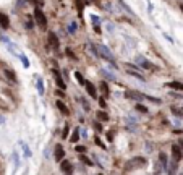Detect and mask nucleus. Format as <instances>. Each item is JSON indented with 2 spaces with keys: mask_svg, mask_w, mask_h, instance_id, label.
I'll return each mask as SVG.
<instances>
[{
  "mask_svg": "<svg viewBox=\"0 0 183 175\" xmlns=\"http://www.w3.org/2000/svg\"><path fill=\"white\" fill-rule=\"evenodd\" d=\"M79 159H81V160H83V162L86 164V165H92V162H91V159H88L86 156H81V157H79Z\"/></svg>",
  "mask_w": 183,
  "mask_h": 175,
  "instance_id": "nucleus-27",
  "label": "nucleus"
},
{
  "mask_svg": "<svg viewBox=\"0 0 183 175\" xmlns=\"http://www.w3.org/2000/svg\"><path fill=\"white\" fill-rule=\"evenodd\" d=\"M21 62H23V67H26V68L29 67V60H28L25 55H21Z\"/></svg>",
  "mask_w": 183,
  "mask_h": 175,
  "instance_id": "nucleus-26",
  "label": "nucleus"
},
{
  "mask_svg": "<svg viewBox=\"0 0 183 175\" xmlns=\"http://www.w3.org/2000/svg\"><path fill=\"white\" fill-rule=\"evenodd\" d=\"M96 130H97V131H102V126H101L99 123H96Z\"/></svg>",
  "mask_w": 183,
  "mask_h": 175,
  "instance_id": "nucleus-35",
  "label": "nucleus"
},
{
  "mask_svg": "<svg viewBox=\"0 0 183 175\" xmlns=\"http://www.w3.org/2000/svg\"><path fill=\"white\" fill-rule=\"evenodd\" d=\"M138 63L141 65V67H144L146 70H154V65H152V63H149L146 59H143V57H138Z\"/></svg>",
  "mask_w": 183,
  "mask_h": 175,
  "instance_id": "nucleus-13",
  "label": "nucleus"
},
{
  "mask_svg": "<svg viewBox=\"0 0 183 175\" xmlns=\"http://www.w3.org/2000/svg\"><path fill=\"white\" fill-rule=\"evenodd\" d=\"M128 73L131 75V76H135V78H138V79H143V81H144L143 75H139V73H136V72H130V70H128Z\"/></svg>",
  "mask_w": 183,
  "mask_h": 175,
  "instance_id": "nucleus-24",
  "label": "nucleus"
},
{
  "mask_svg": "<svg viewBox=\"0 0 183 175\" xmlns=\"http://www.w3.org/2000/svg\"><path fill=\"white\" fill-rule=\"evenodd\" d=\"M28 2L34 3V5H42V0H28Z\"/></svg>",
  "mask_w": 183,
  "mask_h": 175,
  "instance_id": "nucleus-30",
  "label": "nucleus"
},
{
  "mask_svg": "<svg viewBox=\"0 0 183 175\" xmlns=\"http://www.w3.org/2000/svg\"><path fill=\"white\" fill-rule=\"evenodd\" d=\"M97 119H99V120H104V122H107V120H109V115H107V113L105 112H97Z\"/></svg>",
  "mask_w": 183,
  "mask_h": 175,
  "instance_id": "nucleus-20",
  "label": "nucleus"
},
{
  "mask_svg": "<svg viewBox=\"0 0 183 175\" xmlns=\"http://www.w3.org/2000/svg\"><path fill=\"white\" fill-rule=\"evenodd\" d=\"M136 110H138V112H143V113H148V109L144 107V106H141V104H138V106H136Z\"/></svg>",
  "mask_w": 183,
  "mask_h": 175,
  "instance_id": "nucleus-23",
  "label": "nucleus"
},
{
  "mask_svg": "<svg viewBox=\"0 0 183 175\" xmlns=\"http://www.w3.org/2000/svg\"><path fill=\"white\" fill-rule=\"evenodd\" d=\"M125 96L128 97V99H133V101H143V99H146V96H144V94L138 93V91H126Z\"/></svg>",
  "mask_w": 183,
  "mask_h": 175,
  "instance_id": "nucleus-5",
  "label": "nucleus"
},
{
  "mask_svg": "<svg viewBox=\"0 0 183 175\" xmlns=\"http://www.w3.org/2000/svg\"><path fill=\"white\" fill-rule=\"evenodd\" d=\"M75 78H76V81L81 84V86H84V84H86V81H84V78H83V75L79 73V72H76L75 73Z\"/></svg>",
  "mask_w": 183,
  "mask_h": 175,
  "instance_id": "nucleus-17",
  "label": "nucleus"
},
{
  "mask_svg": "<svg viewBox=\"0 0 183 175\" xmlns=\"http://www.w3.org/2000/svg\"><path fill=\"white\" fill-rule=\"evenodd\" d=\"M60 169H62V172L65 175H72L73 173V167L72 164L68 162V160H62V164H60Z\"/></svg>",
  "mask_w": 183,
  "mask_h": 175,
  "instance_id": "nucleus-8",
  "label": "nucleus"
},
{
  "mask_svg": "<svg viewBox=\"0 0 183 175\" xmlns=\"http://www.w3.org/2000/svg\"><path fill=\"white\" fill-rule=\"evenodd\" d=\"M37 91H39V94H44V81H42V78L37 79Z\"/></svg>",
  "mask_w": 183,
  "mask_h": 175,
  "instance_id": "nucleus-19",
  "label": "nucleus"
},
{
  "mask_svg": "<svg viewBox=\"0 0 183 175\" xmlns=\"http://www.w3.org/2000/svg\"><path fill=\"white\" fill-rule=\"evenodd\" d=\"M146 165V159L138 156V157H133L126 162V170H135V169H141Z\"/></svg>",
  "mask_w": 183,
  "mask_h": 175,
  "instance_id": "nucleus-3",
  "label": "nucleus"
},
{
  "mask_svg": "<svg viewBox=\"0 0 183 175\" xmlns=\"http://www.w3.org/2000/svg\"><path fill=\"white\" fill-rule=\"evenodd\" d=\"M0 26H2L3 29H8V28H10V18H8L5 13H0Z\"/></svg>",
  "mask_w": 183,
  "mask_h": 175,
  "instance_id": "nucleus-11",
  "label": "nucleus"
},
{
  "mask_svg": "<svg viewBox=\"0 0 183 175\" xmlns=\"http://www.w3.org/2000/svg\"><path fill=\"white\" fill-rule=\"evenodd\" d=\"M67 54H68L70 57H72V59H75V54H73V52H72V50H70V49L67 50Z\"/></svg>",
  "mask_w": 183,
  "mask_h": 175,
  "instance_id": "nucleus-33",
  "label": "nucleus"
},
{
  "mask_svg": "<svg viewBox=\"0 0 183 175\" xmlns=\"http://www.w3.org/2000/svg\"><path fill=\"white\" fill-rule=\"evenodd\" d=\"M68 133H70V128H68V126H65V128H63V133H62V136H63V138H67V136H68Z\"/></svg>",
  "mask_w": 183,
  "mask_h": 175,
  "instance_id": "nucleus-28",
  "label": "nucleus"
},
{
  "mask_svg": "<svg viewBox=\"0 0 183 175\" xmlns=\"http://www.w3.org/2000/svg\"><path fill=\"white\" fill-rule=\"evenodd\" d=\"M172 112L175 113L177 117H183V109H180V107H177V106H172Z\"/></svg>",
  "mask_w": 183,
  "mask_h": 175,
  "instance_id": "nucleus-18",
  "label": "nucleus"
},
{
  "mask_svg": "<svg viewBox=\"0 0 183 175\" xmlns=\"http://www.w3.org/2000/svg\"><path fill=\"white\" fill-rule=\"evenodd\" d=\"M104 75H105V76H107V78H109V79H117V78L114 76V75H110L109 72H104Z\"/></svg>",
  "mask_w": 183,
  "mask_h": 175,
  "instance_id": "nucleus-31",
  "label": "nucleus"
},
{
  "mask_svg": "<svg viewBox=\"0 0 183 175\" xmlns=\"http://www.w3.org/2000/svg\"><path fill=\"white\" fill-rule=\"evenodd\" d=\"M97 55H101L104 60H107L109 63H112L115 67V57H114V54H112L105 45H99V47H97Z\"/></svg>",
  "mask_w": 183,
  "mask_h": 175,
  "instance_id": "nucleus-2",
  "label": "nucleus"
},
{
  "mask_svg": "<svg viewBox=\"0 0 183 175\" xmlns=\"http://www.w3.org/2000/svg\"><path fill=\"white\" fill-rule=\"evenodd\" d=\"M78 140H79V131H78V128L73 131V135L70 136V141H72V143H78Z\"/></svg>",
  "mask_w": 183,
  "mask_h": 175,
  "instance_id": "nucleus-16",
  "label": "nucleus"
},
{
  "mask_svg": "<svg viewBox=\"0 0 183 175\" xmlns=\"http://www.w3.org/2000/svg\"><path fill=\"white\" fill-rule=\"evenodd\" d=\"M21 146H23V151H25V156H26V157H31V149L28 148L25 143H21Z\"/></svg>",
  "mask_w": 183,
  "mask_h": 175,
  "instance_id": "nucleus-22",
  "label": "nucleus"
},
{
  "mask_svg": "<svg viewBox=\"0 0 183 175\" xmlns=\"http://www.w3.org/2000/svg\"><path fill=\"white\" fill-rule=\"evenodd\" d=\"M49 44H50V47H52L54 50H58L60 49V41H58L57 34L50 32V34H49Z\"/></svg>",
  "mask_w": 183,
  "mask_h": 175,
  "instance_id": "nucleus-6",
  "label": "nucleus"
},
{
  "mask_svg": "<svg viewBox=\"0 0 183 175\" xmlns=\"http://www.w3.org/2000/svg\"><path fill=\"white\" fill-rule=\"evenodd\" d=\"M101 88H102V93H104V96L107 97V96H109V86H107V83L102 81V83H101Z\"/></svg>",
  "mask_w": 183,
  "mask_h": 175,
  "instance_id": "nucleus-21",
  "label": "nucleus"
},
{
  "mask_svg": "<svg viewBox=\"0 0 183 175\" xmlns=\"http://www.w3.org/2000/svg\"><path fill=\"white\" fill-rule=\"evenodd\" d=\"M34 20H36V23H37V26H39V29H42V31L47 29V18H45L44 12H42L39 7H37L36 10H34Z\"/></svg>",
  "mask_w": 183,
  "mask_h": 175,
  "instance_id": "nucleus-1",
  "label": "nucleus"
},
{
  "mask_svg": "<svg viewBox=\"0 0 183 175\" xmlns=\"http://www.w3.org/2000/svg\"><path fill=\"white\" fill-rule=\"evenodd\" d=\"M5 75L10 79H15V72H12V70H5Z\"/></svg>",
  "mask_w": 183,
  "mask_h": 175,
  "instance_id": "nucleus-25",
  "label": "nucleus"
},
{
  "mask_svg": "<svg viewBox=\"0 0 183 175\" xmlns=\"http://www.w3.org/2000/svg\"><path fill=\"white\" fill-rule=\"evenodd\" d=\"M180 148H181V151H183V140L180 141Z\"/></svg>",
  "mask_w": 183,
  "mask_h": 175,
  "instance_id": "nucleus-37",
  "label": "nucleus"
},
{
  "mask_svg": "<svg viewBox=\"0 0 183 175\" xmlns=\"http://www.w3.org/2000/svg\"><path fill=\"white\" fill-rule=\"evenodd\" d=\"M52 75H54V79H55V84H57V88L60 89V91H65V81H63V78H62V75L58 73V70H52Z\"/></svg>",
  "mask_w": 183,
  "mask_h": 175,
  "instance_id": "nucleus-4",
  "label": "nucleus"
},
{
  "mask_svg": "<svg viewBox=\"0 0 183 175\" xmlns=\"http://www.w3.org/2000/svg\"><path fill=\"white\" fill-rule=\"evenodd\" d=\"M172 159L177 160V162H180V159H181V148L178 144L172 146Z\"/></svg>",
  "mask_w": 183,
  "mask_h": 175,
  "instance_id": "nucleus-7",
  "label": "nucleus"
},
{
  "mask_svg": "<svg viewBox=\"0 0 183 175\" xmlns=\"http://www.w3.org/2000/svg\"><path fill=\"white\" fill-rule=\"evenodd\" d=\"M57 107H58V110L62 112V113H65V115H70V110H68V107L65 106V104H63L62 101H57Z\"/></svg>",
  "mask_w": 183,
  "mask_h": 175,
  "instance_id": "nucleus-14",
  "label": "nucleus"
},
{
  "mask_svg": "<svg viewBox=\"0 0 183 175\" xmlns=\"http://www.w3.org/2000/svg\"><path fill=\"white\" fill-rule=\"evenodd\" d=\"M84 86H86V91H88V94H89V96H91L92 99L97 97V91H96V86H94V84L86 81V84H84Z\"/></svg>",
  "mask_w": 183,
  "mask_h": 175,
  "instance_id": "nucleus-10",
  "label": "nucleus"
},
{
  "mask_svg": "<svg viewBox=\"0 0 183 175\" xmlns=\"http://www.w3.org/2000/svg\"><path fill=\"white\" fill-rule=\"evenodd\" d=\"M84 151H86L84 146H76V153H84Z\"/></svg>",
  "mask_w": 183,
  "mask_h": 175,
  "instance_id": "nucleus-29",
  "label": "nucleus"
},
{
  "mask_svg": "<svg viewBox=\"0 0 183 175\" xmlns=\"http://www.w3.org/2000/svg\"><path fill=\"white\" fill-rule=\"evenodd\" d=\"M180 10H181V12H183V5H181V7H180Z\"/></svg>",
  "mask_w": 183,
  "mask_h": 175,
  "instance_id": "nucleus-38",
  "label": "nucleus"
},
{
  "mask_svg": "<svg viewBox=\"0 0 183 175\" xmlns=\"http://www.w3.org/2000/svg\"><path fill=\"white\" fill-rule=\"evenodd\" d=\"M167 88H172V89H177V91H183V83H178V81H172L167 84Z\"/></svg>",
  "mask_w": 183,
  "mask_h": 175,
  "instance_id": "nucleus-15",
  "label": "nucleus"
},
{
  "mask_svg": "<svg viewBox=\"0 0 183 175\" xmlns=\"http://www.w3.org/2000/svg\"><path fill=\"white\" fill-rule=\"evenodd\" d=\"M65 157V151L62 148V144H57L55 146V160H58V162H62Z\"/></svg>",
  "mask_w": 183,
  "mask_h": 175,
  "instance_id": "nucleus-9",
  "label": "nucleus"
},
{
  "mask_svg": "<svg viewBox=\"0 0 183 175\" xmlns=\"http://www.w3.org/2000/svg\"><path fill=\"white\" fill-rule=\"evenodd\" d=\"M107 136H109V140L112 141V138H114V133H112V131H109V133H107Z\"/></svg>",
  "mask_w": 183,
  "mask_h": 175,
  "instance_id": "nucleus-34",
  "label": "nucleus"
},
{
  "mask_svg": "<svg viewBox=\"0 0 183 175\" xmlns=\"http://www.w3.org/2000/svg\"><path fill=\"white\" fill-rule=\"evenodd\" d=\"M101 107H105V101H104V97L101 99Z\"/></svg>",
  "mask_w": 183,
  "mask_h": 175,
  "instance_id": "nucleus-36",
  "label": "nucleus"
},
{
  "mask_svg": "<svg viewBox=\"0 0 183 175\" xmlns=\"http://www.w3.org/2000/svg\"><path fill=\"white\" fill-rule=\"evenodd\" d=\"M159 160H161V167H162V170H168V162H167V156H165V153H161V154H159Z\"/></svg>",
  "mask_w": 183,
  "mask_h": 175,
  "instance_id": "nucleus-12",
  "label": "nucleus"
},
{
  "mask_svg": "<svg viewBox=\"0 0 183 175\" xmlns=\"http://www.w3.org/2000/svg\"><path fill=\"white\" fill-rule=\"evenodd\" d=\"M32 26H34V25H32V21H28V23H26V28H28V29H31Z\"/></svg>",
  "mask_w": 183,
  "mask_h": 175,
  "instance_id": "nucleus-32",
  "label": "nucleus"
}]
</instances>
